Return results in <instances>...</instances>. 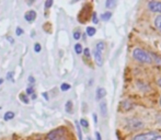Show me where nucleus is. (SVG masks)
<instances>
[{"mask_svg": "<svg viewBox=\"0 0 161 140\" xmlns=\"http://www.w3.org/2000/svg\"><path fill=\"white\" fill-rule=\"evenodd\" d=\"M33 88H32V86H29V88H27V94H32V93H33Z\"/></svg>", "mask_w": 161, "mask_h": 140, "instance_id": "c756f323", "label": "nucleus"}, {"mask_svg": "<svg viewBox=\"0 0 161 140\" xmlns=\"http://www.w3.org/2000/svg\"><path fill=\"white\" fill-rule=\"evenodd\" d=\"M53 3H54L53 0H47V1H45V5H44L45 9H49V8L53 6Z\"/></svg>", "mask_w": 161, "mask_h": 140, "instance_id": "5701e85b", "label": "nucleus"}, {"mask_svg": "<svg viewBox=\"0 0 161 140\" xmlns=\"http://www.w3.org/2000/svg\"><path fill=\"white\" fill-rule=\"evenodd\" d=\"M42 95H43V98H44L45 100H48V94H47V92H43Z\"/></svg>", "mask_w": 161, "mask_h": 140, "instance_id": "2f4dec72", "label": "nucleus"}, {"mask_svg": "<svg viewBox=\"0 0 161 140\" xmlns=\"http://www.w3.org/2000/svg\"><path fill=\"white\" fill-rule=\"evenodd\" d=\"M93 55H94V59H95V63H97V65H98V66H102V65H103L102 52H100V50L94 49Z\"/></svg>", "mask_w": 161, "mask_h": 140, "instance_id": "0eeeda50", "label": "nucleus"}, {"mask_svg": "<svg viewBox=\"0 0 161 140\" xmlns=\"http://www.w3.org/2000/svg\"><path fill=\"white\" fill-rule=\"evenodd\" d=\"M95 32H97V30H95L93 26L87 27V35H88V36H93L94 34H95Z\"/></svg>", "mask_w": 161, "mask_h": 140, "instance_id": "dca6fc26", "label": "nucleus"}, {"mask_svg": "<svg viewBox=\"0 0 161 140\" xmlns=\"http://www.w3.org/2000/svg\"><path fill=\"white\" fill-rule=\"evenodd\" d=\"M95 137H97V140H102V138H101V135H100V132H99V131H97V132H95Z\"/></svg>", "mask_w": 161, "mask_h": 140, "instance_id": "7c9ffc66", "label": "nucleus"}, {"mask_svg": "<svg viewBox=\"0 0 161 140\" xmlns=\"http://www.w3.org/2000/svg\"><path fill=\"white\" fill-rule=\"evenodd\" d=\"M14 117V113L13 112H7L5 114V116H4V119L5 120H10V119H12Z\"/></svg>", "mask_w": 161, "mask_h": 140, "instance_id": "a211bd4d", "label": "nucleus"}, {"mask_svg": "<svg viewBox=\"0 0 161 140\" xmlns=\"http://www.w3.org/2000/svg\"><path fill=\"white\" fill-rule=\"evenodd\" d=\"M7 40H8V41H9L10 43H11V44H13V43H14V41H13V38H12V37L8 36V37H7Z\"/></svg>", "mask_w": 161, "mask_h": 140, "instance_id": "473e14b6", "label": "nucleus"}, {"mask_svg": "<svg viewBox=\"0 0 161 140\" xmlns=\"http://www.w3.org/2000/svg\"><path fill=\"white\" fill-rule=\"evenodd\" d=\"M23 33H24V31H23L21 27H17V30H15V34H17L18 36H21Z\"/></svg>", "mask_w": 161, "mask_h": 140, "instance_id": "a878e982", "label": "nucleus"}, {"mask_svg": "<svg viewBox=\"0 0 161 140\" xmlns=\"http://www.w3.org/2000/svg\"><path fill=\"white\" fill-rule=\"evenodd\" d=\"M155 25H156L157 30L161 32V14L156 17V19H155Z\"/></svg>", "mask_w": 161, "mask_h": 140, "instance_id": "ddd939ff", "label": "nucleus"}, {"mask_svg": "<svg viewBox=\"0 0 161 140\" xmlns=\"http://www.w3.org/2000/svg\"><path fill=\"white\" fill-rule=\"evenodd\" d=\"M69 89H70L69 83H62V86H60V90L62 91H68Z\"/></svg>", "mask_w": 161, "mask_h": 140, "instance_id": "4be33fe9", "label": "nucleus"}, {"mask_svg": "<svg viewBox=\"0 0 161 140\" xmlns=\"http://www.w3.org/2000/svg\"><path fill=\"white\" fill-rule=\"evenodd\" d=\"M112 17V12H110V11H106V12H104V13L101 14V19H102V21H108Z\"/></svg>", "mask_w": 161, "mask_h": 140, "instance_id": "f8f14e48", "label": "nucleus"}, {"mask_svg": "<svg viewBox=\"0 0 161 140\" xmlns=\"http://www.w3.org/2000/svg\"><path fill=\"white\" fill-rule=\"evenodd\" d=\"M116 5H117L116 0H107L106 2H105V7H106L107 9H113L114 7H116Z\"/></svg>", "mask_w": 161, "mask_h": 140, "instance_id": "9b49d317", "label": "nucleus"}, {"mask_svg": "<svg viewBox=\"0 0 161 140\" xmlns=\"http://www.w3.org/2000/svg\"><path fill=\"white\" fill-rule=\"evenodd\" d=\"M158 132L156 131H149V132H143V134H138L133 138V140H156L158 137Z\"/></svg>", "mask_w": 161, "mask_h": 140, "instance_id": "7ed1b4c3", "label": "nucleus"}, {"mask_svg": "<svg viewBox=\"0 0 161 140\" xmlns=\"http://www.w3.org/2000/svg\"><path fill=\"white\" fill-rule=\"evenodd\" d=\"M95 95H97V100L100 101V100H102L106 95V91H105L104 88H98L97 92H95Z\"/></svg>", "mask_w": 161, "mask_h": 140, "instance_id": "6e6552de", "label": "nucleus"}, {"mask_svg": "<svg viewBox=\"0 0 161 140\" xmlns=\"http://www.w3.org/2000/svg\"><path fill=\"white\" fill-rule=\"evenodd\" d=\"M143 126H144L143 123L137 120V119H130V120H127V128H130L132 130L139 129V128H141Z\"/></svg>", "mask_w": 161, "mask_h": 140, "instance_id": "39448f33", "label": "nucleus"}, {"mask_svg": "<svg viewBox=\"0 0 161 140\" xmlns=\"http://www.w3.org/2000/svg\"><path fill=\"white\" fill-rule=\"evenodd\" d=\"M19 99L21 100L24 104H29V102H30V100H29V98H27V95H25L24 93H21V94L19 95Z\"/></svg>", "mask_w": 161, "mask_h": 140, "instance_id": "f3484780", "label": "nucleus"}, {"mask_svg": "<svg viewBox=\"0 0 161 140\" xmlns=\"http://www.w3.org/2000/svg\"><path fill=\"white\" fill-rule=\"evenodd\" d=\"M83 53H85V57H90V49H89V48H85Z\"/></svg>", "mask_w": 161, "mask_h": 140, "instance_id": "c85d7f7f", "label": "nucleus"}, {"mask_svg": "<svg viewBox=\"0 0 161 140\" xmlns=\"http://www.w3.org/2000/svg\"><path fill=\"white\" fill-rule=\"evenodd\" d=\"M0 109H1V106H0Z\"/></svg>", "mask_w": 161, "mask_h": 140, "instance_id": "a19ab883", "label": "nucleus"}, {"mask_svg": "<svg viewBox=\"0 0 161 140\" xmlns=\"http://www.w3.org/2000/svg\"><path fill=\"white\" fill-rule=\"evenodd\" d=\"M65 109H66V112H67V113H71L72 112V102L71 101H68L67 103H66Z\"/></svg>", "mask_w": 161, "mask_h": 140, "instance_id": "6ab92c4d", "label": "nucleus"}, {"mask_svg": "<svg viewBox=\"0 0 161 140\" xmlns=\"http://www.w3.org/2000/svg\"><path fill=\"white\" fill-rule=\"evenodd\" d=\"M158 84H159V86L161 88V78H159V79H158Z\"/></svg>", "mask_w": 161, "mask_h": 140, "instance_id": "c9c22d12", "label": "nucleus"}, {"mask_svg": "<svg viewBox=\"0 0 161 140\" xmlns=\"http://www.w3.org/2000/svg\"><path fill=\"white\" fill-rule=\"evenodd\" d=\"M75 123H76V128H77V134H78V138H79V140H83V138H82V131H81L79 122H75Z\"/></svg>", "mask_w": 161, "mask_h": 140, "instance_id": "2eb2a0df", "label": "nucleus"}, {"mask_svg": "<svg viewBox=\"0 0 161 140\" xmlns=\"http://www.w3.org/2000/svg\"><path fill=\"white\" fill-rule=\"evenodd\" d=\"M104 48H105V43L102 41H100L97 43V45H95V49L97 50H100V52H103L104 50Z\"/></svg>", "mask_w": 161, "mask_h": 140, "instance_id": "4468645a", "label": "nucleus"}, {"mask_svg": "<svg viewBox=\"0 0 161 140\" xmlns=\"http://www.w3.org/2000/svg\"><path fill=\"white\" fill-rule=\"evenodd\" d=\"M2 83H4V79H0V86H1Z\"/></svg>", "mask_w": 161, "mask_h": 140, "instance_id": "58836bf2", "label": "nucleus"}, {"mask_svg": "<svg viewBox=\"0 0 161 140\" xmlns=\"http://www.w3.org/2000/svg\"><path fill=\"white\" fill-rule=\"evenodd\" d=\"M36 15L37 14H36V12L34 10H29L24 14V19H25V21H27V22H33L36 19Z\"/></svg>", "mask_w": 161, "mask_h": 140, "instance_id": "423d86ee", "label": "nucleus"}, {"mask_svg": "<svg viewBox=\"0 0 161 140\" xmlns=\"http://www.w3.org/2000/svg\"><path fill=\"white\" fill-rule=\"evenodd\" d=\"M47 138L49 140H67V131L63 127H59L48 132Z\"/></svg>", "mask_w": 161, "mask_h": 140, "instance_id": "f03ea898", "label": "nucleus"}, {"mask_svg": "<svg viewBox=\"0 0 161 140\" xmlns=\"http://www.w3.org/2000/svg\"><path fill=\"white\" fill-rule=\"evenodd\" d=\"M41 49H42V46H41L40 43H35L34 44V52L35 53H40Z\"/></svg>", "mask_w": 161, "mask_h": 140, "instance_id": "b1692460", "label": "nucleus"}, {"mask_svg": "<svg viewBox=\"0 0 161 140\" xmlns=\"http://www.w3.org/2000/svg\"><path fill=\"white\" fill-rule=\"evenodd\" d=\"M32 99L35 100V99H36V94H33V95H32Z\"/></svg>", "mask_w": 161, "mask_h": 140, "instance_id": "4c0bfd02", "label": "nucleus"}, {"mask_svg": "<svg viewBox=\"0 0 161 140\" xmlns=\"http://www.w3.org/2000/svg\"><path fill=\"white\" fill-rule=\"evenodd\" d=\"M160 105H161V98H160Z\"/></svg>", "mask_w": 161, "mask_h": 140, "instance_id": "ea45409f", "label": "nucleus"}, {"mask_svg": "<svg viewBox=\"0 0 161 140\" xmlns=\"http://www.w3.org/2000/svg\"><path fill=\"white\" fill-rule=\"evenodd\" d=\"M121 107H123L124 111H128V109H133V104L130 101H123L121 103Z\"/></svg>", "mask_w": 161, "mask_h": 140, "instance_id": "9d476101", "label": "nucleus"}, {"mask_svg": "<svg viewBox=\"0 0 161 140\" xmlns=\"http://www.w3.org/2000/svg\"><path fill=\"white\" fill-rule=\"evenodd\" d=\"M158 122L161 124V115H159V116H158Z\"/></svg>", "mask_w": 161, "mask_h": 140, "instance_id": "e433bc0d", "label": "nucleus"}, {"mask_svg": "<svg viewBox=\"0 0 161 140\" xmlns=\"http://www.w3.org/2000/svg\"><path fill=\"white\" fill-rule=\"evenodd\" d=\"M34 81H35V80H34V78L32 77V76L29 78V82H30V83H34Z\"/></svg>", "mask_w": 161, "mask_h": 140, "instance_id": "72a5a7b5", "label": "nucleus"}, {"mask_svg": "<svg viewBox=\"0 0 161 140\" xmlns=\"http://www.w3.org/2000/svg\"><path fill=\"white\" fill-rule=\"evenodd\" d=\"M148 8L151 12H156V13H161V2L160 1H149L148 2Z\"/></svg>", "mask_w": 161, "mask_h": 140, "instance_id": "20e7f679", "label": "nucleus"}, {"mask_svg": "<svg viewBox=\"0 0 161 140\" xmlns=\"http://www.w3.org/2000/svg\"><path fill=\"white\" fill-rule=\"evenodd\" d=\"M133 58L141 63H151L152 59L150 57V54L147 53L146 50L141 48H135L133 50Z\"/></svg>", "mask_w": 161, "mask_h": 140, "instance_id": "f257e3e1", "label": "nucleus"}, {"mask_svg": "<svg viewBox=\"0 0 161 140\" xmlns=\"http://www.w3.org/2000/svg\"><path fill=\"white\" fill-rule=\"evenodd\" d=\"M92 22H93L94 24H98V22H99L98 17H97V13H95V12H93V14H92Z\"/></svg>", "mask_w": 161, "mask_h": 140, "instance_id": "bb28decb", "label": "nucleus"}, {"mask_svg": "<svg viewBox=\"0 0 161 140\" xmlns=\"http://www.w3.org/2000/svg\"><path fill=\"white\" fill-rule=\"evenodd\" d=\"M7 79H8V80H11V81H13V72H12V71L7 73Z\"/></svg>", "mask_w": 161, "mask_h": 140, "instance_id": "cd10ccee", "label": "nucleus"}, {"mask_svg": "<svg viewBox=\"0 0 161 140\" xmlns=\"http://www.w3.org/2000/svg\"><path fill=\"white\" fill-rule=\"evenodd\" d=\"M93 120H94V123H95V124L98 123V117H97V114H93Z\"/></svg>", "mask_w": 161, "mask_h": 140, "instance_id": "f704fd0d", "label": "nucleus"}, {"mask_svg": "<svg viewBox=\"0 0 161 140\" xmlns=\"http://www.w3.org/2000/svg\"><path fill=\"white\" fill-rule=\"evenodd\" d=\"M80 37H81L80 31H75L74 32V38H75V40H79Z\"/></svg>", "mask_w": 161, "mask_h": 140, "instance_id": "393cba45", "label": "nucleus"}, {"mask_svg": "<svg viewBox=\"0 0 161 140\" xmlns=\"http://www.w3.org/2000/svg\"><path fill=\"white\" fill-rule=\"evenodd\" d=\"M75 52H76L78 55H80L82 52H83V49H82V46H81V44H79V43H77L76 45H75Z\"/></svg>", "mask_w": 161, "mask_h": 140, "instance_id": "aec40b11", "label": "nucleus"}, {"mask_svg": "<svg viewBox=\"0 0 161 140\" xmlns=\"http://www.w3.org/2000/svg\"><path fill=\"white\" fill-rule=\"evenodd\" d=\"M100 111H101V114H102L103 117H106L107 116V104L105 101H102L100 103Z\"/></svg>", "mask_w": 161, "mask_h": 140, "instance_id": "1a4fd4ad", "label": "nucleus"}, {"mask_svg": "<svg viewBox=\"0 0 161 140\" xmlns=\"http://www.w3.org/2000/svg\"><path fill=\"white\" fill-rule=\"evenodd\" d=\"M79 125H81V126L85 127V128H88V127H89V123H88V120L85 119V118H81L80 122H79Z\"/></svg>", "mask_w": 161, "mask_h": 140, "instance_id": "412c9836", "label": "nucleus"}]
</instances>
